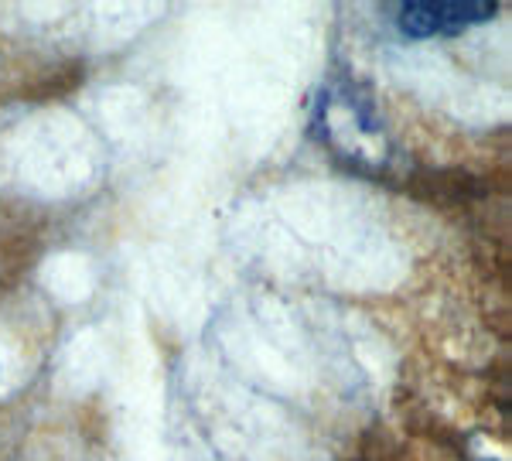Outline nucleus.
I'll use <instances>...</instances> for the list:
<instances>
[{
	"mask_svg": "<svg viewBox=\"0 0 512 461\" xmlns=\"http://www.w3.org/2000/svg\"><path fill=\"white\" fill-rule=\"evenodd\" d=\"M495 11H499L495 0H444V4L410 0V4H400L396 24L410 38H448L495 18Z\"/></svg>",
	"mask_w": 512,
	"mask_h": 461,
	"instance_id": "nucleus-1",
	"label": "nucleus"
}]
</instances>
